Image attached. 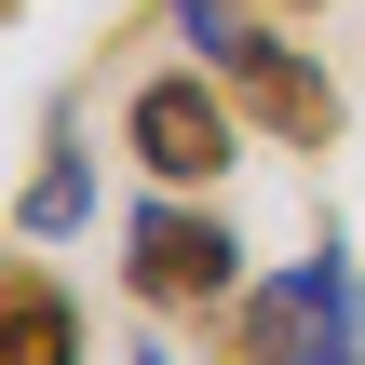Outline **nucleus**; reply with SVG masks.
Wrapping results in <instances>:
<instances>
[{
	"label": "nucleus",
	"instance_id": "2",
	"mask_svg": "<svg viewBox=\"0 0 365 365\" xmlns=\"http://www.w3.org/2000/svg\"><path fill=\"white\" fill-rule=\"evenodd\" d=\"M122 284H135V312H217V298H244V230L190 190H149L122 217Z\"/></svg>",
	"mask_w": 365,
	"mask_h": 365
},
{
	"label": "nucleus",
	"instance_id": "6",
	"mask_svg": "<svg viewBox=\"0 0 365 365\" xmlns=\"http://www.w3.org/2000/svg\"><path fill=\"white\" fill-rule=\"evenodd\" d=\"M163 14H176V41H190L203 68H230V54L257 41V27H244V0H163Z\"/></svg>",
	"mask_w": 365,
	"mask_h": 365
},
{
	"label": "nucleus",
	"instance_id": "8",
	"mask_svg": "<svg viewBox=\"0 0 365 365\" xmlns=\"http://www.w3.org/2000/svg\"><path fill=\"white\" fill-rule=\"evenodd\" d=\"M257 14H298V0H257Z\"/></svg>",
	"mask_w": 365,
	"mask_h": 365
},
{
	"label": "nucleus",
	"instance_id": "4",
	"mask_svg": "<svg viewBox=\"0 0 365 365\" xmlns=\"http://www.w3.org/2000/svg\"><path fill=\"white\" fill-rule=\"evenodd\" d=\"M217 81H230V95H244V108H257V122L284 135V149H325V135H339V81H325V68H312L298 41H271V27H257V41H244V54H230Z\"/></svg>",
	"mask_w": 365,
	"mask_h": 365
},
{
	"label": "nucleus",
	"instance_id": "1",
	"mask_svg": "<svg viewBox=\"0 0 365 365\" xmlns=\"http://www.w3.org/2000/svg\"><path fill=\"white\" fill-rule=\"evenodd\" d=\"M230 365H365V284L339 244H312L298 271L230 298Z\"/></svg>",
	"mask_w": 365,
	"mask_h": 365
},
{
	"label": "nucleus",
	"instance_id": "7",
	"mask_svg": "<svg viewBox=\"0 0 365 365\" xmlns=\"http://www.w3.org/2000/svg\"><path fill=\"white\" fill-rule=\"evenodd\" d=\"M122 365H176V352H163V339H135V352H122Z\"/></svg>",
	"mask_w": 365,
	"mask_h": 365
},
{
	"label": "nucleus",
	"instance_id": "3",
	"mask_svg": "<svg viewBox=\"0 0 365 365\" xmlns=\"http://www.w3.org/2000/svg\"><path fill=\"white\" fill-rule=\"evenodd\" d=\"M230 108H244V95H217L203 68H163V81L122 95V149H135L163 190H217V176L244 163V149H230Z\"/></svg>",
	"mask_w": 365,
	"mask_h": 365
},
{
	"label": "nucleus",
	"instance_id": "5",
	"mask_svg": "<svg viewBox=\"0 0 365 365\" xmlns=\"http://www.w3.org/2000/svg\"><path fill=\"white\" fill-rule=\"evenodd\" d=\"M0 365H81V298H68L41 257L0 271Z\"/></svg>",
	"mask_w": 365,
	"mask_h": 365
}]
</instances>
